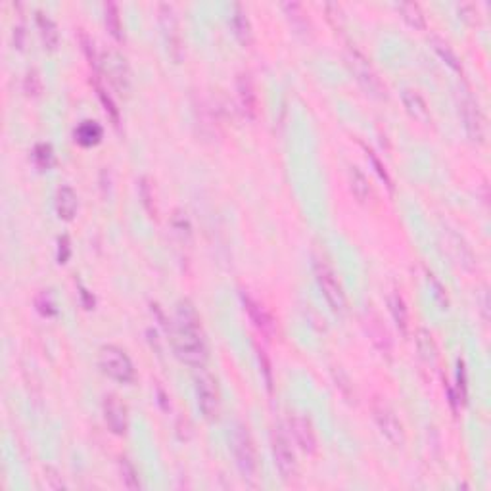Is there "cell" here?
Returning <instances> with one entry per match:
<instances>
[{"instance_id":"cell-1","label":"cell","mask_w":491,"mask_h":491,"mask_svg":"<svg viewBox=\"0 0 491 491\" xmlns=\"http://www.w3.org/2000/svg\"><path fill=\"white\" fill-rule=\"evenodd\" d=\"M173 348L179 355L180 361L187 365L202 368L207 361V348L204 334H202V324L198 317L194 305L188 300H182L177 305L175 311V322H173Z\"/></svg>"},{"instance_id":"cell-2","label":"cell","mask_w":491,"mask_h":491,"mask_svg":"<svg viewBox=\"0 0 491 491\" xmlns=\"http://www.w3.org/2000/svg\"><path fill=\"white\" fill-rule=\"evenodd\" d=\"M98 365L104 375L114 378L116 382H121V384L133 382L134 376H136L131 357L127 355L123 349L117 348V346H104V348L100 349Z\"/></svg>"},{"instance_id":"cell-3","label":"cell","mask_w":491,"mask_h":491,"mask_svg":"<svg viewBox=\"0 0 491 491\" xmlns=\"http://www.w3.org/2000/svg\"><path fill=\"white\" fill-rule=\"evenodd\" d=\"M233 451L236 465L244 478H255L258 472V451L250 432L244 424H236L233 432Z\"/></svg>"},{"instance_id":"cell-4","label":"cell","mask_w":491,"mask_h":491,"mask_svg":"<svg viewBox=\"0 0 491 491\" xmlns=\"http://www.w3.org/2000/svg\"><path fill=\"white\" fill-rule=\"evenodd\" d=\"M315 277H317V282L321 286L322 295H324V300L328 302L332 311L336 313L338 317H342V315L346 313V305L348 304H346V294H344L342 284L338 282L334 271H332L324 261L317 259V261H315Z\"/></svg>"},{"instance_id":"cell-5","label":"cell","mask_w":491,"mask_h":491,"mask_svg":"<svg viewBox=\"0 0 491 491\" xmlns=\"http://www.w3.org/2000/svg\"><path fill=\"white\" fill-rule=\"evenodd\" d=\"M196 393H198V405L204 412V417L207 420H217L219 412H221V395H219V388H217V380L207 373L206 368H198L196 375Z\"/></svg>"},{"instance_id":"cell-6","label":"cell","mask_w":491,"mask_h":491,"mask_svg":"<svg viewBox=\"0 0 491 491\" xmlns=\"http://www.w3.org/2000/svg\"><path fill=\"white\" fill-rule=\"evenodd\" d=\"M348 65L349 70L353 72V75L357 77L359 85L370 94V96H376V98H382L384 96V87L382 83L378 79V75L373 70V65L368 63L363 54L359 52L357 48H351L348 52Z\"/></svg>"},{"instance_id":"cell-7","label":"cell","mask_w":491,"mask_h":491,"mask_svg":"<svg viewBox=\"0 0 491 491\" xmlns=\"http://www.w3.org/2000/svg\"><path fill=\"white\" fill-rule=\"evenodd\" d=\"M373 415H375L376 424L386 436V439L395 447H401L405 443V430H403L401 420L397 419L392 407L382 399H376L373 403Z\"/></svg>"},{"instance_id":"cell-8","label":"cell","mask_w":491,"mask_h":491,"mask_svg":"<svg viewBox=\"0 0 491 491\" xmlns=\"http://www.w3.org/2000/svg\"><path fill=\"white\" fill-rule=\"evenodd\" d=\"M271 441H273L275 465H277L280 476L284 478L286 482L294 480L295 476H297V461H295V453L288 436L280 428H275Z\"/></svg>"},{"instance_id":"cell-9","label":"cell","mask_w":491,"mask_h":491,"mask_svg":"<svg viewBox=\"0 0 491 491\" xmlns=\"http://www.w3.org/2000/svg\"><path fill=\"white\" fill-rule=\"evenodd\" d=\"M158 16H160V25L163 31V39H165V45H167V52L175 60L180 62L182 58V36L179 31V19L175 10L169 4H160L158 6Z\"/></svg>"},{"instance_id":"cell-10","label":"cell","mask_w":491,"mask_h":491,"mask_svg":"<svg viewBox=\"0 0 491 491\" xmlns=\"http://www.w3.org/2000/svg\"><path fill=\"white\" fill-rule=\"evenodd\" d=\"M290 430H292L295 443L304 453H307V455L317 453V434L313 430L311 420L305 419L302 415H294L290 419Z\"/></svg>"},{"instance_id":"cell-11","label":"cell","mask_w":491,"mask_h":491,"mask_svg":"<svg viewBox=\"0 0 491 491\" xmlns=\"http://www.w3.org/2000/svg\"><path fill=\"white\" fill-rule=\"evenodd\" d=\"M463 119H465L468 136L472 138L474 143L482 144L483 138H485V121H483L480 107L472 98L463 100Z\"/></svg>"},{"instance_id":"cell-12","label":"cell","mask_w":491,"mask_h":491,"mask_svg":"<svg viewBox=\"0 0 491 491\" xmlns=\"http://www.w3.org/2000/svg\"><path fill=\"white\" fill-rule=\"evenodd\" d=\"M104 419L114 434H125L127 432V407L119 401L116 395H106L104 399Z\"/></svg>"},{"instance_id":"cell-13","label":"cell","mask_w":491,"mask_h":491,"mask_svg":"<svg viewBox=\"0 0 491 491\" xmlns=\"http://www.w3.org/2000/svg\"><path fill=\"white\" fill-rule=\"evenodd\" d=\"M242 304H244L246 311L250 315V319L253 321V324L258 326L259 331L265 332V334H271V332H273V326H275V324H273V319H271V315L265 311L263 305L255 302L250 294H244V292H242Z\"/></svg>"},{"instance_id":"cell-14","label":"cell","mask_w":491,"mask_h":491,"mask_svg":"<svg viewBox=\"0 0 491 491\" xmlns=\"http://www.w3.org/2000/svg\"><path fill=\"white\" fill-rule=\"evenodd\" d=\"M77 206H79L77 194L72 187L63 185V187L58 188V192H56V211L62 219H65V221L73 219L77 213Z\"/></svg>"},{"instance_id":"cell-15","label":"cell","mask_w":491,"mask_h":491,"mask_svg":"<svg viewBox=\"0 0 491 491\" xmlns=\"http://www.w3.org/2000/svg\"><path fill=\"white\" fill-rule=\"evenodd\" d=\"M401 98L405 107H407V112H409L417 121H420V123H428L430 121L428 104L424 102V98L420 96L417 90L405 89L401 92Z\"/></svg>"},{"instance_id":"cell-16","label":"cell","mask_w":491,"mask_h":491,"mask_svg":"<svg viewBox=\"0 0 491 491\" xmlns=\"http://www.w3.org/2000/svg\"><path fill=\"white\" fill-rule=\"evenodd\" d=\"M236 87H238V98H240L242 109L250 117H255V112H258V94H255L250 75H240L238 81H236Z\"/></svg>"},{"instance_id":"cell-17","label":"cell","mask_w":491,"mask_h":491,"mask_svg":"<svg viewBox=\"0 0 491 491\" xmlns=\"http://www.w3.org/2000/svg\"><path fill=\"white\" fill-rule=\"evenodd\" d=\"M388 305H390V313H392L395 326L399 328L401 334H407V331H409V309H407L401 294L399 292H392V294L388 295Z\"/></svg>"},{"instance_id":"cell-18","label":"cell","mask_w":491,"mask_h":491,"mask_svg":"<svg viewBox=\"0 0 491 491\" xmlns=\"http://www.w3.org/2000/svg\"><path fill=\"white\" fill-rule=\"evenodd\" d=\"M233 29L236 39L240 41L244 46H250L251 41H253V33H251V23L246 12L242 8L240 4L234 6V16H233Z\"/></svg>"},{"instance_id":"cell-19","label":"cell","mask_w":491,"mask_h":491,"mask_svg":"<svg viewBox=\"0 0 491 491\" xmlns=\"http://www.w3.org/2000/svg\"><path fill=\"white\" fill-rule=\"evenodd\" d=\"M100 138H102V127L96 121H83L75 129V140L81 146H94L100 143Z\"/></svg>"},{"instance_id":"cell-20","label":"cell","mask_w":491,"mask_h":491,"mask_svg":"<svg viewBox=\"0 0 491 491\" xmlns=\"http://www.w3.org/2000/svg\"><path fill=\"white\" fill-rule=\"evenodd\" d=\"M36 25H39V31H41V36H43V43H45L46 48H50V50L56 48L60 35H58V27L52 19L43 12H36Z\"/></svg>"},{"instance_id":"cell-21","label":"cell","mask_w":491,"mask_h":491,"mask_svg":"<svg viewBox=\"0 0 491 491\" xmlns=\"http://www.w3.org/2000/svg\"><path fill=\"white\" fill-rule=\"evenodd\" d=\"M349 187L353 196L357 198L359 202H368L370 198V187H368V180L366 177L359 171V167H349Z\"/></svg>"},{"instance_id":"cell-22","label":"cell","mask_w":491,"mask_h":491,"mask_svg":"<svg viewBox=\"0 0 491 491\" xmlns=\"http://www.w3.org/2000/svg\"><path fill=\"white\" fill-rule=\"evenodd\" d=\"M403 19L409 23V25L417 27V29H424L426 27V18H424V12L420 8L417 2H401L399 6Z\"/></svg>"},{"instance_id":"cell-23","label":"cell","mask_w":491,"mask_h":491,"mask_svg":"<svg viewBox=\"0 0 491 491\" xmlns=\"http://www.w3.org/2000/svg\"><path fill=\"white\" fill-rule=\"evenodd\" d=\"M432 48L439 54V58H441V60H443L453 72H463V65H461L459 56L453 52V48L447 45L446 41H441V39H438V36H434V39H432Z\"/></svg>"},{"instance_id":"cell-24","label":"cell","mask_w":491,"mask_h":491,"mask_svg":"<svg viewBox=\"0 0 491 491\" xmlns=\"http://www.w3.org/2000/svg\"><path fill=\"white\" fill-rule=\"evenodd\" d=\"M104 19H106L107 31L116 36L117 41H121L123 39V23H121V18H119V10H117L114 2H106L104 4Z\"/></svg>"},{"instance_id":"cell-25","label":"cell","mask_w":491,"mask_h":491,"mask_svg":"<svg viewBox=\"0 0 491 491\" xmlns=\"http://www.w3.org/2000/svg\"><path fill=\"white\" fill-rule=\"evenodd\" d=\"M417 346H419V353L422 357L426 359L428 363H434L436 361V353L438 349L434 346V339H432V334L424 328H420L417 332Z\"/></svg>"},{"instance_id":"cell-26","label":"cell","mask_w":491,"mask_h":491,"mask_svg":"<svg viewBox=\"0 0 491 491\" xmlns=\"http://www.w3.org/2000/svg\"><path fill=\"white\" fill-rule=\"evenodd\" d=\"M119 470H121V480H123V483H125L129 490H140V488H143V485H140V480H138V472H136V468L131 465L129 459H121V461H119Z\"/></svg>"},{"instance_id":"cell-27","label":"cell","mask_w":491,"mask_h":491,"mask_svg":"<svg viewBox=\"0 0 491 491\" xmlns=\"http://www.w3.org/2000/svg\"><path fill=\"white\" fill-rule=\"evenodd\" d=\"M33 158H35V163L39 165V169H50L54 163V152L52 146L46 143H41L35 146V152H33Z\"/></svg>"},{"instance_id":"cell-28","label":"cell","mask_w":491,"mask_h":491,"mask_svg":"<svg viewBox=\"0 0 491 491\" xmlns=\"http://www.w3.org/2000/svg\"><path fill=\"white\" fill-rule=\"evenodd\" d=\"M23 90H25L29 96H39V94H41L43 85H41V77H39V73H36L35 70H31V72L25 75V81H23Z\"/></svg>"},{"instance_id":"cell-29","label":"cell","mask_w":491,"mask_h":491,"mask_svg":"<svg viewBox=\"0 0 491 491\" xmlns=\"http://www.w3.org/2000/svg\"><path fill=\"white\" fill-rule=\"evenodd\" d=\"M375 324V331H370V336H373V339H375V344L378 346V348L382 349V351H390V339H388V332L378 324V322H373Z\"/></svg>"},{"instance_id":"cell-30","label":"cell","mask_w":491,"mask_h":491,"mask_svg":"<svg viewBox=\"0 0 491 491\" xmlns=\"http://www.w3.org/2000/svg\"><path fill=\"white\" fill-rule=\"evenodd\" d=\"M45 472H46V480H48V485H50L52 490H65V483L62 482V476L56 472L54 468L46 466Z\"/></svg>"},{"instance_id":"cell-31","label":"cell","mask_w":491,"mask_h":491,"mask_svg":"<svg viewBox=\"0 0 491 491\" xmlns=\"http://www.w3.org/2000/svg\"><path fill=\"white\" fill-rule=\"evenodd\" d=\"M36 307H39V311L43 313V315H46V317H50V315L56 313L54 304L50 302V297H48L46 294H41L39 297H36Z\"/></svg>"},{"instance_id":"cell-32","label":"cell","mask_w":491,"mask_h":491,"mask_svg":"<svg viewBox=\"0 0 491 491\" xmlns=\"http://www.w3.org/2000/svg\"><path fill=\"white\" fill-rule=\"evenodd\" d=\"M70 238L67 236H62L60 240H58V261L60 263H65L67 259H70Z\"/></svg>"},{"instance_id":"cell-33","label":"cell","mask_w":491,"mask_h":491,"mask_svg":"<svg viewBox=\"0 0 491 491\" xmlns=\"http://www.w3.org/2000/svg\"><path fill=\"white\" fill-rule=\"evenodd\" d=\"M259 363H263V373H265V382H267V388L271 390V382H273V378H271V368H269V359L267 355H265V351H259Z\"/></svg>"},{"instance_id":"cell-34","label":"cell","mask_w":491,"mask_h":491,"mask_svg":"<svg viewBox=\"0 0 491 491\" xmlns=\"http://www.w3.org/2000/svg\"><path fill=\"white\" fill-rule=\"evenodd\" d=\"M368 156H370V160H373V163H375V167H376V171H378V175H380V177H382V179L386 180V185H388V187L392 188V180H390V177H388V173H386L384 167L380 165V161L376 160L375 154H373V152H368Z\"/></svg>"}]
</instances>
